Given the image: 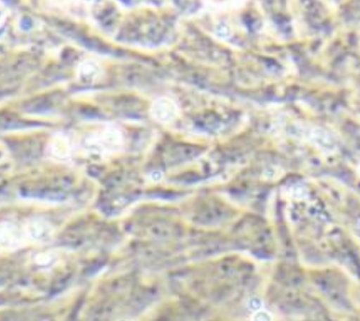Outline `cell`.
I'll list each match as a JSON object with an SVG mask.
<instances>
[{
  "mask_svg": "<svg viewBox=\"0 0 360 321\" xmlns=\"http://www.w3.org/2000/svg\"><path fill=\"white\" fill-rule=\"evenodd\" d=\"M79 76L86 79H91L98 77L99 73L98 66H95L94 63L85 62L79 68Z\"/></svg>",
  "mask_w": 360,
  "mask_h": 321,
  "instance_id": "cell-5",
  "label": "cell"
},
{
  "mask_svg": "<svg viewBox=\"0 0 360 321\" xmlns=\"http://www.w3.org/2000/svg\"><path fill=\"white\" fill-rule=\"evenodd\" d=\"M47 156L60 162H69L77 156L75 140L72 131H58L48 140Z\"/></svg>",
  "mask_w": 360,
  "mask_h": 321,
  "instance_id": "cell-3",
  "label": "cell"
},
{
  "mask_svg": "<svg viewBox=\"0 0 360 321\" xmlns=\"http://www.w3.org/2000/svg\"><path fill=\"white\" fill-rule=\"evenodd\" d=\"M34 243L30 221H0V249H20Z\"/></svg>",
  "mask_w": 360,
  "mask_h": 321,
  "instance_id": "cell-2",
  "label": "cell"
},
{
  "mask_svg": "<svg viewBox=\"0 0 360 321\" xmlns=\"http://www.w3.org/2000/svg\"><path fill=\"white\" fill-rule=\"evenodd\" d=\"M252 321H273V317L269 311L262 309L253 313Z\"/></svg>",
  "mask_w": 360,
  "mask_h": 321,
  "instance_id": "cell-6",
  "label": "cell"
},
{
  "mask_svg": "<svg viewBox=\"0 0 360 321\" xmlns=\"http://www.w3.org/2000/svg\"><path fill=\"white\" fill-rule=\"evenodd\" d=\"M150 114L160 123L166 124L172 121L176 115V107L174 103L167 98L158 99L150 107Z\"/></svg>",
  "mask_w": 360,
  "mask_h": 321,
  "instance_id": "cell-4",
  "label": "cell"
},
{
  "mask_svg": "<svg viewBox=\"0 0 360 321\" xmlns=\"http://www.w3.org/2000/svg\"><path fill=\"white\" fill-rule=\"evenodd\" d=\"M77 155L83 153L86 156H96L101 159L117 155L124 150L123 133L115 124L104 123L98 124L88 134L79 138L73 133Z\"/></svg>",
  "mask_w": 360,
  "mask_h": 321,
  "instance_id": "cell-1",
  "label": "cell"
},
{
  "mask_svg": "<svg viewBox=\"0 0 360 321\" xmlns=\"http://www.w3.org/2000/svg\"><path fill=\"white\" fill-rule=\"evenodd\" d=\"M262 306L263 303L259 298H252L250 299L249 301H248V308H249L250 310H252L253 313L263 309Z\"/></svg>",
  "mask_w": 360,
  "mask_h": 321,
  "instance_id": "cell-7",
  "label": "cell"
}]
</instances>
